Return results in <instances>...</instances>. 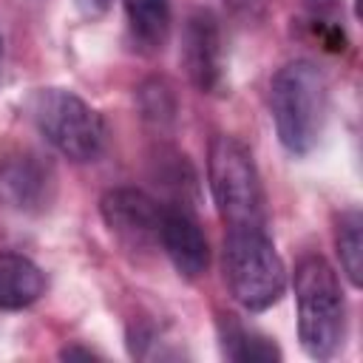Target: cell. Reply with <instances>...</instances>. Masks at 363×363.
Listing matches in <instances>:
<instances>
[{"label": "cell", "mask_w": 363, "mask_h": 363, "mask_svg": "<svg viewBox=\"0 0 363 363\" xmlns=\"http://www.w3.org/2000/svg\"><path fill=\"white\" fill-rule=\"evenodd\" d=\"M122 6L136 48L145 54L162 51L170 34V0H122Z\"/></svg>", "instance_id": "obj_11"}, {"label": "cell", "mask_w": 363, "mask_h": 363, "mask_svg": "<svg viewBox=\"0 0 363 363\" xmlns=\"http://www.w3.org/2000/svg\"><path fill=\"white\" fill-rule=\"evenodd\" d=\"M221 346H224V354L230 360H241V363L281 360V349L269 337H264V335H258L252 329H244V326H238L233 320L221 332Z\"/></svg>", "instance_id": "obj_12"}, {"label": "cell", "mask_w": 363, "mask_h": 363, "mask_svg": "<svg viewBox=\"0 0 363 363\" xmlns=\"http://www.w3.org/2000/svg\"><path fill=\"white\" fill-rule=\"evenodd\" d=\"M227 6L233 9V14H238L244 20H255L267 9V0H227Z\"/></svg>", "instance_id": "obj_15"}, {"label": "cell", "mask_w": 363, "mask_h": 363, "mask_svg": "<svg viewBox=\"0 0 363 363\" xmlns=\"http://www.w3.org/2000/svg\"><path fill=\"white\" fill-rule=\"evenodd\" d=\"M28 116L40 136L71 162H94L105 150L102 116L68 88H40L28 96Z\"/></svg>", "instance_id": "obj_5"}, {"label": "cell", "mask_w": 363, "mask_h": 363, "mask_svg": "<svg viewBox=\"0 0 363 363\" xmlns=\"http://www.w3.org/2000/svg\"><path fill=\"white\" fill-rule=\"evenodd\" d=\"M207 179L216 210L227 230L267 227V196L250 147L227 133L210 142Z\"/></svg>", "instance_id": "obj_3"}, {"label": "cell", "mask_w": 363, "mask_h": 363, "mask_svg": "<svg viewBox=\"0 0 363 363\" xmlns=\"http://www.w3.org/2000/svg\"><path fill=\"white\" fill-rule=\"evenodd\" d=\"M139 102H142V113H145L147 119H156V122L170 119L173 111H176L173 91H170V85L162 82V79L145 82V85L139 88Z\"/></svg>", "instance_id": "obj_14"}, {"label": "cell", "mask_w": 363, "mask_h": 363, "mask_svg": "<svg viewBox=\"0 0 363 363\" xmlns=\"http://www.w3.org/2000/svg\"><path fill=\"white\" fill-rule=\"evenodd\" d=\"M45 292L43 269L20 255V252H0V309H26L40 301Z\"/></svg>", "instance_id": "obj_10"}, {"label": "cell", "mask_w": 363, "mask_h": 363, "mask_svg": "<svg viewBox=\"0 0 363 363\" xmlns=\"http://www.w3.org/2000/svg\"><path fill=\"white\" fill-rule=\"evenodd\" d=\"M77 9H79L85 17L96 20V17H102V14L111 9V0H77Z\"/></svg>", "instance_id": "obj_16"}, {"label": "cell", "mask_w": 363, "mask_h": 363, "mask_svg": "<svg viewBox=\"0 0 363 363\" xmlns=\"http://www.w3.org/2000/svg\"><path fill=\"white\" fill-rule=\"evenodd\" d=\"M108 233L128 250L145 252L159 244V227L164 207L139 187H113L99 201Z\"/></svg>", "instance_id": "obj_6"}, {"label": "cell", "mask_w": 363, "mask_h": 363, "mask_svg": "<svg viewBox=\"0 0 363 363\" xmlns=\"http://www.w3.org/2000/svg\"><path fill=\"white\" fill-rule=\"evenodd\" d=\"M159 244L176 272L187 281H196L210 267V244L201 233L199 221L184 207H164L162 227H159Z\"/></svg>", "instance_id": "obj_9"}, {"label": "cell", "mask_w": 363, "mask_h": 363, "mask_svg": "<svg viewBox=\"0 0 363 363\" xmlns=\"http://www.w3.org/2000/svg\"><path fill=\"white\" fill-rule=\"evenodd\" d=\"M57 176L51 162L37 153H17L0 167V201L20 213H40L54 199Z\"/></svg>", "instance_id": "obj_7"}, {"label": "cell", "mask_w": 363, "mask_h": 363, "mask_svg": "<svg viewBox=\"0 0 363 363\" xmlns=\"http://www.w3.org/2000/svg\"><path fill=\"white\" fill-rule=\"evenodd\" d=\"M224 281L247 312L275 306L286 289V267L267 227H238L224 235Z\"/></svg>", "instance_id": "obj_4"}, {"label": "cell", "mask_w": 363, "mask_h": 363, "mask_svg": "<svg viewBox=\"0 0 363 363\" xmlns=\"http://www.w3.org/2000/svg\"><path fill=\"white\" fill-rule=\"evenodd\" d=\"M182 62L187 68L190 82L199 91H216L224 77L221 60V31L218 20L207 9H196L187 17L184 37H182Z\"/></svg>", "instance_id": "obj_8"}, {"label": "cell", "mask_w": 363, "mask_h": 363, "mask_svg": "<svg viewBox=\"0 0 363 363\" xmlns=\"http://www.w3.org/2000/svg\"><path fill=\"white\" fill-rule=\"evenodd\" d=\"M298 337L312 360H329L346 340V298L332 264L309 252L295 267Z\"/></svg>", "instance_id": "obj_2"}, {"label": "cell", "mask_w": 363, "mask_h": 363, "mask_svg": "<svg viewBox=\"0 0 363 363\" xmlns=\"http://www.w3.org/2000/svg\"><path fill=\"white\" fill-rule=\"evenodd\" d=\"M269 111L281 145L292 156L318 147L329 116V82L309 60H292L269 82Z\"/></svg>", "instance_id": "obj_1"}, {"label": "cell", "mask_w": 363, "mask_h": 363, "mask_svg": "<svg viewBox=\"0 0 363 363\" xmlns=\"http://www.w3.org/2000/svg\"><path fill=\"white\" fill-rule=\"evenodd\" d=\"M363 216L357 210H346L337 218L335 227V247H337V258L340 267L346 272V278L360 286V272H363Z\"/></svg>", "instance_id": "obj_13"}]
</instances>
